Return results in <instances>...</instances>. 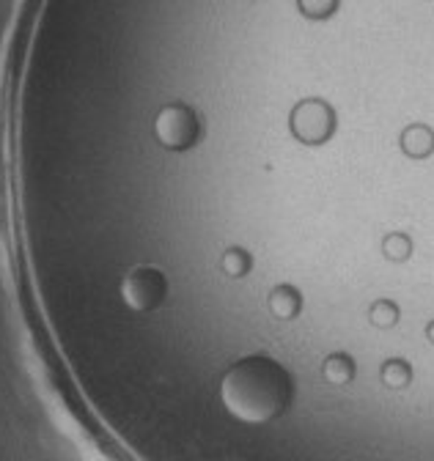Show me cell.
<instances>
[{"label": "cell", "instance_id": "cell-1", "mask_svg": "<svg viewBox=\"0 0 434 461\" xmlns=\"http://www.w3.org/2000/svg\"><path fill=\"white\" fill-rule=\"evenodd\" d=\"M336 130V113L328 102L321 99H303L294 110H292V132L308 143V146H319L324 143Z\"/></svg>", "mask_w": 434, "mask_h": 461}, {"label": "cell", "instance_id": "cell-2", "mask_svg": "<svg viewBox=\"0 0 434 461\" xmlns=\"http://www.w3.org/2000/svg\"><path fill=\"white\" fill-rule=\"evenodd\" d=\"M157 135L159 140L171 146V149H185L195 140L198 135V122L195 115L182 107V104H171L162 110V115L157 119Z\"/></svg>", "mask_w": 434, "mask_h": 461}, {"label": "cell", "instance_id": "cell-3", "mask_svg": "<svg viewBox=\"0 0 434 461\" xmlns=\"http://www.w3.org/2000/svg\"><path fill=\"white\" fill-rule=\"evenodd\" d=\"M402 149L410 157H426V154L434 151V132L429 127H423V124H412L402 135Z\"/></svg>", "mask_w": 434, "mask_h": 461}, {"label": "cell", "instance_id": "cell-4", "mask_svg": "<svg viewBox=\"0 0 434 461\" xmlns=\"http://www.w3.org/2000/svg\"><path fill=\"white\" fill-rule=\"evenodd\" d=\"M297 6L311 20H324L339 9V0H297Z\"/></svg>", "mask_w": 434, "mask_h": 461}, {"label": "cell", "instance_id": "cell-5", "mask_svg": "<svg viewBox=\"0 0 434 461\" xmlns=\"http://www.w3.org/2000/svg\"><path fill=\"white\" fill-rule=\"evenodd\" d=\"M383 253L393 261H404L410 253H412V242L407 234H391L385 242H383Z\"/></svg>", "mask_w": 434, "mask_h": 461}]
</instances>
